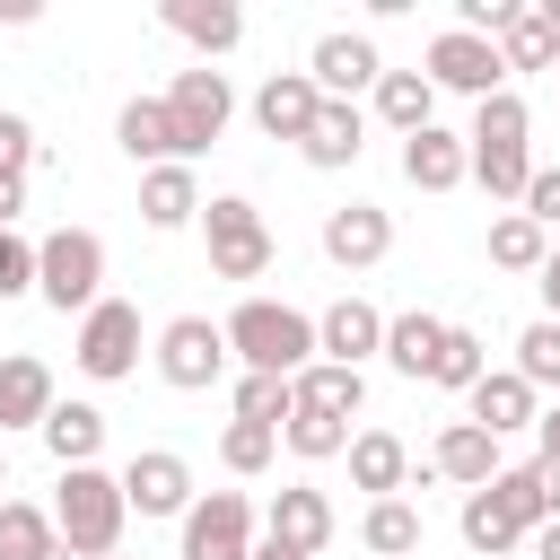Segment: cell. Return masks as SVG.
<instances>
[{"label": "cell", "mask_w": 560, "mask_h": 560, "mask_svg": "<svg viewBox=\"0 0 560 560\" xmlns=\"http://www.w3.org/2000/svg\"><path fill=\"white\" fill-rule=\"evenodd\" d=\"M122 499H131V516H175V525H184L201 490H192V464H184L175 446H140V455L122 464Z\"/></svg>", "instance_id": "11"}, {"label": "cell", "mask_w": 560, "mask_h": 560, "mask_svg": "<svg viewBox=\"0 0 560 560\" xmlns=\"http://www.w3.org/2000/svg\"><path fill=\"white\" fill-rule=\"evenodd\" d=\"M70 359H79V376H88V385H114V376H131V368H140V306H131V298H105V306H88V315H79V341H70Z\"/></svg>", "instance_id": "8"}, {"label": "cell", "mask_w": 560, "mask_h": 560, "mask_svg": "<svg viewBox=\"0 0 560 560\" xmlns=\"http://www.w3.org/2000/svg\"><path fill=\"white\" fill-rule=\"evenodd\" d=\"M18 210H26V175H0V228H18Z\"/></svg>", "instance_id": "46"}, {"label": "cell", "mask_w": 560, "mask_h": 560, "mask_svg": "<svg viewBox=\"0 0 560 560\" xmlns=\"http://www.w3.org/2000/svg\"><path fill=\"white\" fill-rule=\"evenodd\" d=\"M114 140H122V158L149 175V166H184V131H175V114H166V96H131L122 114H114Z\"/></svg>", "instance_id": "17"}, {"label": "cell", "mask_w": 560, "mask_h": 560, "mask_svg": "<svg viewBox=\"0 0 560 560\" xmlns=\"http://www.w3.org/2000/svg\"><path fill=\"white\" fill-rule=\"evenodd\" d=\"M376 122L402 131V140L429 131V122H438V88H429V70H385V79H376Z\"/></svg>", "instance_id": "29"}, {"label": "cell", "mask_w": 560, "mask_h": 560, "mask_svg": "<svg viewBox=\"0 0 560 560\" xmlns=\"http://www.w3.org/2000/svg\"><path fill=\"white\" fill-rule=\"evenodd\" d=\"M315 359H332V368L385 359V315H376L368 298H332V306L315 315Z\"/></svg>", "instance_id": "14"}, {"label": "cell", "mask_w": 560, "mask_h": 560, "mask_svg": "<svg viewBox=\"0 0 560 560\" xmlns=\"http://www.w3.org/2000/svg\"><path fill=\"white\" fill-rule=\"evenodd\" d=\"M516 210L551 236V228H560V166H534V184H525V201H516Z\"/></svg>", "instance_id": "43"}, {"label": "cell", "mask_w": 560, "mask_h": 560, "mask_svg": "<svg viewBox=\"0 0 560 560\" xmlns=\"http://www.w3.org/2000/svg\"><path fill=\"white\" fill-rule=\"evenodd\" d=\"M289 411H298V376H236V420L289 429Z\"/></svg>", "instance_id": "37"}, {"label": "cell", "mask_w": 560, "mask_h": 560, "mask_svg": "<svg viewBox=\"0 0 560 560\" xmlns=\"http://www.w3.org/2000/svg\"><path fill=\"white\" fill-rule=\"evenodd\" d=\"M324 254H332L341 271H376V262L394 254V210H376V201L324 210Z\"/></svg>", "instance_id": "13"}, {"label": "cell", "mask_w": 560, "mask_h": 560, "mask_svg": "<svg viewBox=\"0 0 560 560\" xmlns=\"http://www.w3.org/2000/svg\"><path fill=\"white\" fill-rule=\"evenodd\" d=\"M61 534H52V508L35 499H0V560H44Z\"/></svg>", "instance_id": "35"}, {"label": "cell", "mask_w": 560, "mask_h": 560, "mask_svg": "<svg viewBox=\"0 0 560 560\" xmlns=\"http://www.w3.org/2000/svg\"><path fill=\"white\" fill-rule=\"evenodd\" d=\"M306 79H315L332 105H359V96H376L385 61H376V44H368V35L332 26V35H315V52H306Z\"/></svg>", "instance_id": "12"}, {"label": "cell", "mask_w": 560, "mask_h": 560, "mask_svg": "<svg viewBox=\"0 0 560 560\" xmlns=\"http://www.w3.org/2000/svg\"><path fill=\"white\" fill-rule=\"evenodd\" d=\"M534 289H542V315H551V324H560V245H551V262H542V271H534Z\"/></svg>", "instance_id": "44"}, {"label": "cell", "mask_w": 560, "mask_h": 560, "mask_svg": "<svg viewBox=\"0 0 560 560\" xmlns=\"http://www.w3.org/2000/svg\"><path fill=\"white\" fill-rule=\"evenodd\" d=\"M262 534H271V542H289L298 560H315V551L332 542V499H324V490H306V481H289V490L271 499Z\"/></svg>", "instance_id": "22"}, {"label": "cell", "mask_w": 560, "mask_h": 560, "mask_svg": "<svg viewBox=\"0 0 560 560\" xmlns=\"http://www.w3.org/2000/svg\"><path fill=\"white\" fill-rule=\"evenodd\" d=\"M490 262H499V271H542V262H551V236H542L525 210H499V219H490Z\"/></svg>", "instance_id": "33"}, {"label": "cell", "mask_w": 560, "mask_h": 560, "mask_svg": "<svg viewBox=\"0 0 560 560\" xmlns=\"http://www.w3.org/2000/svg\"><path fill=\"white\" fill-rule=\"evenodd\" d=\"M429 472H438V481H455V490H490L508 464H499V438H490L481 420H446V429H438V446H429Z\"/></svg>", "instance_id": "15"}, {"label": "cell", "mask_w": 560, "mask_h": 560, "mask_svg": "<svg viewBox=\"0 0 560 560\" xmlns=\"http://www.w3.org/2000/svg\"><path fill=\"white\" fill-rule=\"evenodd\" d=\"M228 350L245 359V376H306L315 368V315H298L280 298H245L228 315Z\"/></svg>", "instance_id": "2"}, {"label": "cell", "mask_w": 560, "mask_h": 560, "mask_svg": "<svg viewBox=\"0 0 560 560\" xmlns=\"http://www.w3.org/2000/svg\"><path fill=\"white\" fill-rule=\"evenodd\" d=\"M158 18H166V35H184L201 61H219V52L245 44V9H236V0H166Z\"/></svg>", "instance_id": "20"}, {"label": "cell", "mask_w": 560, "mask_h": 560, "mask_svg": "<svg viewBox=\"0 0 560 560\" xmlns=\"http://www.w3.org/2000/svg\"><path fill=\"white\" fill-rule=\"evenodd\" d=\"M438 350H446V324L438 315H420V306L411 315H385V368L394 376H411V385L438 376Z\"/></svg>", "instance_id": "28"}, {"label": "cell", "mask_w": 560, "mask_h": 560, "mask_svg": "<svg viewBox=\"0 0 560 560\" xmlns=\"http://www.w3.org/2000/svg\"><path fill=\"white\" fill-rule=\"evenodd\" d=\"M315 114H324V88H315L306 70H271V79L254 88V122H262V140H306Z\"/></svg>", "instance_id": "16"}, {"label": "cell", "mask_w": 560, "mask_h": 560, "mask_svg": "<svg viewBox=\"0 0 560 560\" xmlns=\"http://www.w3.org/2000/svg\"><path fill=\"white\" fill-rule=\"evenodd\" d=\"M44 158V140H35V122L18 114V105H0V175H26Z\"/></svg>", "instance_id": "40"}, {"label": "cell", "mask_w": 560, "mask_h": 560, "mask_svg": "<svg viewBox=\"0 0 560 560\" xmlns=\"http://www.w3.org/2000/svg\"><path fill=\"white\" fill-rule=\"evenodd\" d=\"M499 61H508V70H560V26L525 0V9L508 18V35H499Z\"/></svg>", "instance_id": "31"}, {"label": "cell", "mask_w": 560, "mask_h": 560, "mask_svg": "<svg viewBox=\"0 0 560 560\" xmlns=\"http://www.w3.org/2000/svg\"><path fill=\"white\" fill-rule=\"evenodd\" d=\"M350 438H359L350 420H332V411H306V402H298V411H289V429H280V446H289V455H306V464H332V455H350Z\"/></svg>", "instance_id": "34"}, {"label": "cell", "mask_w": 560, "mask_h": 560, "mask_svg": "<svg viewBox=\"0 0 560 560\" xmlns=\"http://www.w3.org/2000/svg\"><path fill=\"white\" fill-rule=\"evenodd\" d=\"M175 560H254V499L245 490H201L184 516Z\"/></svg>", "instance_id": "9"}, {"label": "cell", "mask_w": 560, "mask_h": 560, "mask_svg": "<svg viewBox=\"0 0 560 560\" xmlns=\"http://www.w3.org/2000/svg\"><path fill=\"white\" fill-rule=\"evenodd\" d=\"M254 560H298V551H289V542H271V534H262V542H254Z\"/></svg>", "instance_id": "49"}, {"label": "cell", "mask_w": 560, "mask_h": 560, "mask_svg": "<svg viewBox=\"0 0 560 560\" xmlns=\"http://www.w3.org/2000/svg\"><path fill=\"white\" fill-rule=\"evenodd\" d=\"M298 402H306V411H332V420H359V402H368V376H359V368H332V359H315V368L298 376Z\"/></svg>", "instance_id": "32"}, {"label": "cell", "mask_w": 560, "mask_h": 560, "mask_svg": "<svg viewBox=\"0 0 560 560\" xmlns=\"http://www.w3.org/2000/svg\"><path fill=\"white\" fill-rule=\"evenodd\" d=\"M26 289H35V236L0 228V306H9V298H26Z\"/></svg>", "instance_id": "41"}, {"label": "cell", "mask_w": 560, "mask_h": 560, "mask_svg": "<svg viewBox=\"0 0 560 560\" xmlns=\"http://www.w3.org/2000/svg\"><path fill=\"white\" fill-rule=\"evenodd\" d=\"M122 516H131V499H122V472H105V464H79V472H61V490H52V534H61L79 560H105V551H122Z\"/></svg>", "instance_id": "3"}, {"label": "cell", "mask_w": 560, "mask_h": 560, "mask_svg": "<svg viewBox=\"0 0 560 560\" xmlns=\"http://www.w3.org/2000/svg\"><path fill=\"white\" fill-rule=\"evenodd\" d=\"M35 298H44L52 315L105 306V236H96V228H52V236H35Z\"/></svg>", "instance_id": "4"}, {"label": "cell", "mask_w": 560, "mask_h": 560, "mask_svg": "<svg viewBox=\"0 0 560 560\" xmlns=\"http://www.w3.org/2000/svg\"><path fill=\"white\" fill-rule=\"evenodd\" d=\"M52 402H61V394H52V368H44L35 350H9V359H0V438H9V429H44Z\"/></svg>", "instance_id": "19"}, {"label": "cell", "mask_w": 560, "mask_h": 560, "mask_svg": "<svg viewBox=\"0 0 560 560\" xmlns=\"http://www.w3.org/2000/svg\"><path fill=\"white\" fill-rule=\"evenodd\" d=\"M350 481H359L368 499H402V490H411V446H402L394 429H359V438H350Z\"/></svg>", "instance_id": "24"}, {"label": "cell", "mask_w": 560, "mask_h": 560, "mask_svg": "<svg viewBox=\"0 0 560 560\" xmlns=\"http://www.w3.org/2000/svg\"><path fill=\"white\" fill-rule=\"evenodd\" d=\"M534 481H542V508L560 516V455H534Z\"/></svg>", "instance_id": "45"}, {"label": "cell", "mask_w": 560, "mask_h": 560, "mask_svg": "<svg viewBox=\"0 0 560 560\" xmlns=\"http://www.w3.org/2000/svg\"><path fill=\"white\" fill-rule=\"evenodd\" d=\"M0 499H9V446H0Z\"/></svg>", "instance_id": "51"}, {"label": "cell", "mask_w": 560, "mask_h": 560, "mask_svg": "<svg viewBox=\"0 0 560 560\" xmlns=\"http://www.w3.org/2000/svg\"><path fill=\"white\" fill-rule=\"evenodd\" d=\"M525 131H534V114H525L516 88H499V96L472 105L464 149H472V184H481L490 201H525V184H534V149H525Z\"/></svg>", "instance_id": "1"}, {"label": "cell", "mask_w": 560, "mask_h": 560, "mask_svg": "<svg viewBox=\"0 0 560 560\" xmlns=\"http://www.w3.org/2000/svg\"><path fill=\"white\" fill-rule=\"evenodd\" d=\"M516 376H525L534 394H560V324H551V315H534V324L516 332Z\"/></svg>", "instance_id": "38"}, {"label": "cell", "mask_w": 560, "mask_h": 560, "mask_svg": "<svg viewBox=\"0 0 560 560\" xmlns=\"http://www.w3.org/2000/svg\"><path fill=\"white\" fill-rule=\"evenodd\" d=\"M201 236H210V271L219 280H262L271 271V228H262V210L245 201V192H219V201H201Z\"/></svg>", "instance_id": "5"}, {"label": "cell", "mask_w": 560, "mask_h": 560, "mask_svg": "<svg viewBox=\"0 0 560 560\" xmlns=\"http://www.w3.org/2000/svg\"><path fill=\"white\" fill-rule=\"evenodd\" d=\"M429 88H455V96H499L508 88V61H499V44L490 35H464V26H446V35H429Z\"/></svg>", "instance_id": "10"}, {"label": "cell", "mask_w": 560, "mask_h": 560, "mask_svg": "<svg viewBox=\"0 0 560 560\" xmlns=\"http://www.w3.org/2000/svg\"><path fill=\"white\" fill-rule=\"evenodd\" d=\"M516 9H525V0H455V26H464V35H490V44H499Z\"/></svg>", "instance_id": "42"}, {"label": "cell", "mask_w": 560, "mask_h": 560, "mask_svg": "<svg viewBox=\"0 0 560 560\" xmlns=\"http://www.w3.org/2000/svg\"><path fill=\"white\" fill-rule=\"evenodd\" d=\"M271 455H280V429H254V420H228V429H219V464H228L236 481H254Z\"/></svg>", "instance_id": "39"}, {"label": "cell", "mask_w": 560, "mask_h": 560, "mask_svg": "<svg viewBox=\"0 0 560 560\" xmlns=\"http://www.w3.org/2000/svg\"><path fill=\"white\" fill-rule=\"evenodd\" d=\"M464 420H481L490 438H516V429H534V420H542V402H534V385H525L516 368H490V376L464 394Z\"/></svg>", "instance_id": "21"}, {"label": "cell", "mask_w": 560, "mask_h": 560, "mask_svg": "<svg viewBox=\"0 0 560 560\" xmlns=\"http://www.w3.org/2000/svg\"><path fill=\"white\" fill-rule=\"evenodd\" d=\"M105 560H122V551H105Z\"/></svg>", "instance_id": "52"}, {"label": "cell", "mask_w": 560, "mask_h": 560, "mask_svg": "<svg viewBox=\"0 0 560 560\" xmlns=\"http://www.w3.org/2000/svg\"><path fill=\"white\" fill-rule=\"evenodd\" d=\"M402 184L411 192H455V184H472V149H464V131H411L402 140Z\"/></svg>", "instance_id": "18"}, {"label": "cell", "mask_w": 560, "mask_h": 560, "mask_svg": "<svg viewBox=\"0 0 560 560\" xmlns=\"http://www.w3.org/2000/svg\"><path fill=\"white\" fill-rule=\"evenodd\" d=\"M228 324H210V315H175V324H158V376L175 385V394H210L219 376H228Z\"/></svg>", "instance_id": "7"}, {"label": "cell", "mask_w": 560, "mask_h": 560, "mask_svg": "<svg viewBox=\"0 0 560 560\" xmlns=\"http://www.w3.org/2000/svg\"><path fill=\"white\" fill-rule=\"evenodd\" d=\"M525 551H534V560H560V516H551V525H534V542H525Z\"/></svg>", "instance_id": "47"}, {"label": "cell", "mask_w": 560, "mask_h": 560, "mask_svg": "<svg viewBox=\"0 0 560 560\" xmlns=\"http://www.w3.org/2000/svg\"><path fill=\"white\" fill-rule=\"evenodd\" d=\"M166 114H175V131H184V166H192L201 149H219V131L236 122V88H228V70H210V61L175 70V79H166Z\"/></svg>", "instance_id": "6"}, {"label": "cell", "mask_w": 560, "mask_h": 560, "mask_svg": "<svg viewBox=\"0 0 560 560\" xmlns=\"http://www.w3.org/2000/svg\"><path fill=\"white\" fill-rule=\"evenodd\" d=\"M534 438H542V455H560V402H551V411L534 420Z\"/></svg>", "instance_id": "48"}, {"label": "cell", "mask_w": 560, "mask_h": 560, "mask_svg": "<svg viewBox=\"0 0 560 560\" xmlns=\"http://www.w3.org/2000/svg\"><path fill=\"white\" fill-rule=\"evenodd\" d=\"M44 560H79V551H70V542H52V551H44Z\"/></svg>", "instance_id": "50"}, {"label": "cell", "mask_w": 560, "mask_h": 560, "mask_svg": "<svg viewBox=\"0 0 560 560\" xmlns=\"http://www.w3.org/2000/svg\"><path fill=\"white\" fill-rule=\"evenodd\" d=\"M359 542H368L376 560H411V551H420V508H411V499H368Z\"/></svg>", "instance_id": "30"}, {"label": "cell", "mask_w": 560, "mask_h": 560, "mask_svg": "<svg viewBox=\"0 0 560 560\" xmlns=\"http://www.w3.org/2000/svg\"><path fill=\"white\" fill-rule=\"evenodd\" d=\"M359 149H368V114L324 96V114H315V131L298 140V158H306V166H324V175H341V166H359Z\"/></svg>", "instance_id": "25"}, {"label": "cell", "mask_w": 560, "mask_h": 560, "mask_svg": "<svg viewBox=\"0 0 560 560\" xmlns=\"http://www.w3.org/2000/svg\"><path fill=\"white\" fill-rule=\"evenodd\" d=\"M35 438H44V455H52L61 472H79V464L105 455V411H96V402H52V420H44Z\"/></svg>", "instance_id": "27"}, {"label": "cell", "mask_w": 560, "mask_h": 560, "mask_svg": "<svg viewBox=\"0 0 560 560\" xmlns=\"http://www.w3.org/2000/svg\"><path fill=\"white\" fill-rule=\"evenodd\" d=\"M490 376V341L472 332V324H446V350H438V376L429 385H446V394H472Z\"/></svg>", "instance_id": "36"}, {"label": "cell", "mask_w": 560, "mask_h": 560, "mask_svg": "<svg viewBox=\"0 0 560 560\" xmlns=\"http://www.w3.org/2000/svg\"><path fill=\"white\" fill-rule=\"evenodd\" d=\"M455 534H464V551H481V560H508V551H525V542H534V525H525L499 490H464Z\"/></svg>", "instance_id": "23"}, {"label": "cell", "mask_w": 560, "mask_h": 560, "mask_svg": "<svg viewBox=\"0 0 560 560\" xmlns=\"http://www.w3.org/2000/svg\"><path fill=\"white\" fill-rule=\"evenodd\" d=\"M140 219H149L158 236L192 228V219H201V175H192V166H149V175H140Z\"/></svg>", "instance_id": "26"}]
</instances>
